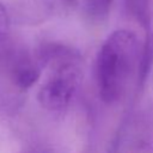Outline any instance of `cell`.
Returning a JSON list of instances; mask_svg holds the SVG:
<instances>
[{
    "label": "cell",
    "instance_id": "5b68a950",
    "mask_svg": "<svg viewBox=\"0 0 153 153\" xmlns=\"http://www.w3.org/2000/svg\"><path fill=\"white\" fill-rule=\"evenodd\" d=\"M7 32H8V17L5 7L0 2V54L7 39Z\"/></svg>",
    "mask_w": 153,
    "mask_h": 153
},
{
    "label": "cell",
    "instance_id": "3957f363",
    "mask_svg": "<svg viewBox=\"0 0 153 153\" xmlns=\"http://www.w3.org/2000/svg\"><path fill=\"white\" fill-rule=\"evenodd\" d=\"M39 74L41 72H39V68L36 66V63H33L25 55L19 56L13 69L14 81L19 87L27 88L32 86L38 80Z\"/></svg>",
    "mask_w": 153,
    "mask_h": 153
},
{
    "label": "cell",
    "instance_id": "277c9868",
    "mask_svg": "<svg viewBox=\"0 0 153 153\" xmlns=\"http://www.w3.org/2000/svg\"><path fill=\"white\" fill-rule=\"evenodd\" d=\"M114 0H84V10L92 22H104L110 13Z\"/></svg>",
    "mask_w": 153,
    "mask_h": 153
},
{
    "label": "cell",
    "instance_id": "6da1fadb",
    "mask_svg": "<svg viewBox=\"0 0 153 153\" xmlns=\"http://www.w3.org/2000/svg\"><path fill=\"white\" fill-rule=\"evenodd\" d=\"M139 60V43L134 32L116 30L104 41L96 63L99 96L104 103L114 104L121 99Z\"/></svg>",
    "mask_w": 153,
    "mask_h": 153
},
{
    "label": "cell",
    "instance_id": "7a4b0ae2",
    "mask_svg": "<svg viewBox=\"0 0 153 153\" xmlns=\"http://www.w3.org/2000/svg\"><path fill=\"white\" fill-rule=\"evenodd\" d=\"M39 55L53 67L51 74L38 91V102L48 110H61L68 105L78 87L80 79L78 55L72 49L57 44L45 45Z\"/></svg>",
    "mask_w": 153,
    "mask_h": 153
}]
</instances>
